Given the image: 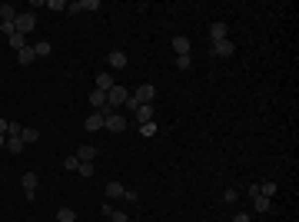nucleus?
Masks as SVG:
<instances>
[{"label": "nucleus", "instance_id": "nucleus-9", "mask_svg": "<svg viewBox=\"0 0 299 222\" xmlns=\"http://www.w3.org/2000/svg\"><path fill=\"white\" fill-rule=\"evenodd\" d=\"M226 34H230V27H226L223 20L210 23V37H213V44H220V40H226Z\"/></svg>", "mask_w": 299, "mask_h": 222}, {"label": "nucleus", "instance_id": "nucleus-1", "mask_svg": "<svg viewBox=\"0 0 299 222\" xmlns=\"http://www.w3.org/2000/svg\"><path fill=\"white\" fill-rule=\"evenodd\" d=\"M153 100H156V87H153V83H140V87H136L130 96H126V103H123V106H130V110L136 113V106H143V103H153Z\"/></svg>", "mask_w": 299, "mask_h": 222}, {"label": "nucleus", "instance_id": "nucleus-22", "mask_svg": "<svg viewBox=\"0 0 299 222\" xmlns=\"http://www.w3.org/2000/svg\"><path fill=\"white\" fill-rule=\"evenodd\" d=\"M50 50H54V46L47 44V40H40V44H33V53H37V56H50Z\"/></svg>", "mask_w": 299, "mask_h": 222}, {"label": "nucleus", "instance_id": "nucleus-32", "mask_svg": "<svg viewBox=\"0 0 299 222\" xmlns=\"http://www.w3.org/2000/svg\"><path fill=\"white\" fill-rule=\"evenodd\" d=\"M230 222H253V216H249V212H236Z\"/></svg>", "mask_w": 299, "mask_h": 222}, {"label": "nucleus", "instance_id": "nucleus-25", "mask_svg": "<svg viewBox=\"0 0 299 222\" xmlns=\"http://www.w3.org/2000/svg\"><path fill=\"white\" fill-rule=\"evenodd\" d=\"M80 10H100V0H77Z\"/></svg>", "mask_w": 299, "mask_h": 222}, {"label": "nucleus", "instance_id": "nucleus-15", "mask_svg": "<svg viewBox=\"0 0 299 222\" xmlns=\"http://www.w3.org/2000/svg\"><path fill=\"white\" fill-rule=\"evenodd\" d=\"M77 159H80V163H93V159H97V149H93L90 143H83V146H80V153H77Z\"/></svg>", "mask_w": 299, "mask_h": 222}, {"label": "nucleus", "instance_id": "nucleus-33", "mask_svg": "<svg viewBox=\"0 0 299 222\" xmlns=\"http://www.w3.org/2000/svg\"><path fill=\"white\" fill-rule=\"evenodd\" d=\"M7 123H10V120H3V116H0V133H7Z\"/></svg>", "mask_w": 299, "mask_h": 222}, {"label": "nucleus", "instance_id": "nucleus-21", "mask_svg": "<svg viewBox=\"0 0 299 222\" xmlns=\"http://www.w3.org/2000/svg\"><path fill=\"white\" fill-rule=\"evenodd\" d=\"M110 87H117V83H113V77H110V73H100V77H97V89H103V93H107Z\"/></svg>", "mask_w": 299, "mask_h": 222}, {"label": "nucleus", "instance_id": "nucleus-17", "mask_svg": "<svg viewBox=\"0 0 299 222\" xmlns=\"http://www.w3.org/2000/svg\"><path fill=\"white\" fill-rule=\"evenodd\" d=\"M20 139H23V143H37V139H40V130H33V126H20Z\"/></svg>", "mask_w": 299, "mask_h": 222}, {"label": "nucleus", "instance_id": "nucleus-13", "mask_svg": "<svg viewBox=\"0 0 299 222\" xmlns=\"http://www.w3.org/2000/svg\"><path fill=\"white\" fill-rule=\"evenodd\" d=\"M173 50L177 56H189V37H173Z\"/></svg>", "mask_w": 299, "mask_h": 222}, {"label": "nucleus", "instance_id": "nucleus-28", "mask_svg": "<svg viewBox=\"0 0 299 222\" xmlns=\"http://www.w3.org/2000/svg\"><path fill=\"white\" fill-rule=\"evenodd\" d=\"M173 63H177V70H189V67H193V60H189V56H177Z\"/></svg>", "mask_w": 299, "mask_h": 222}, {"label": "nucleus", "instance_id": "nucleus-31", "mask_svg": "<svg viewBox=\"0 0 299 222\" xmlns=\"http://www.w3.org/2000/svg\"><path fill=\"white\" fill-rule=\"evenodd\" d=\"M239 199V192H236V189H226V192H223V202H236Z\"/></svg>", "mask_w": 299, "mask_h": 222}, {"label": "nucleus", "instance_id": "nucleus-10", "mask_svg": "<svg viewBox=\"0 0 299 222\" xmlns=\"http://www.w3.org/2000/svg\"><path fill=\"white\" fill-rule=\"evenodd\" d=\"M107 199H126L123 182H107Z\"/></svg>", "mask_w": 299, "mask_h": 222}, {"label": "nucleus", "instance_id": "nucleus-24", "mask_svg": "<svg viewBox=\"0 0 299 222\" xmlns=\"http://www.w3.org/2000/svg\"><path fill=\"white\" fill-rule=\"evenodd\" d=\"M77 173H80V176H93V173H97V166H93V163H80V169H77Z\"/></svg>", "mask_w": 299, "mask_h": 222}, {"label": "nucleus", "instance_id": "nucleus-3", "mask_svg": "<svg viewBox=\"0 0 299 222\" xmlns=\"http://www.w3.org/2000/svg\"><path fill=\"white\" fill-rule=\"evenodd\" d=\"M13 27H17V34H30L33 27H37V13L33 10H23V13H17V20H13Z\"/></svg>", "mask_w": 299, "mask_h": 222}, {"label": "nucleus", "instance_id": "nucleus-19", "mask_svg": "<svg viewBox=\"0 0 299 222\" xmlns=\"http://www.w3.org/2000/svg\"><path fill=\"white\" fill-rule=\"evenodd\" d=\"M7 149H10L13 156L23 153V139H20V136H7Z\"/></svg>", "mask_w": 299, "mask_h": 222}, {"label": "nucleus", "instance_id": "nucleus-14", "mask_svg": "<svg viewBox=\"0 0 299 222\" xmlns=\"http://www.w3.org/2000/svg\"><path fill=\"white\" fill-rule=\"evenodd\" d=\"M17 20V7H10V3H0V23H13Z\"/></svg>", "mask_w": 299, "mask_h": 222}, {"label": "nucleus", "instance_id": "nucleus-18", "mask_svg": "<svg viewBox=\"0 0 299 222\" xmlns=\"http://www.w3.org/2000/svg\"><path fill=\"white\" fill-rule=\"evenodd\" d=\"M253 209L256 212H269V209H273V199H266V196H253Z\"/></svg>", "mask_w": 299, "mask_h": 222}, {"label": "nucleus", "instance_id": "nucleus-29", "mask_svg": "<svg viewBox=\"0 0 299 222\" xmlns=\"http://www.w3.org/2000/svg\"><path fill=\"white\" fill-rule=\"evenodd\" d=\"M140 136H156V123H143L140 126Z\"/></svg>", "mask_w": 299, "mask_h": 222}, {"label": "nucleus", "instance_id": "nucleus-11", "mask_svg": "<svg viewBox=\"0 0 299 222\" xmlns=\"http://www.w3.org/2000/svg\"><path fill=\"white\" fill-rule=\"evenodd\" d=\"M33 60H37V53H33V46H23V50H17V63H20V67H30Z\"/></svg>", "mask_w": 299, "mask_h": 222}, {"label": "nucleus", "instance_id": "nucleus-20", "mask_svg": "<svg viewBox=\"0 0 299 222\" xmlns=\"http://www.w3.org/2000/svg\"><path fill=\"white\" fill-rule=\"evenodd\" d=\"M57 222H77V212L70 209V206H63V209L57 212Z\"/></svg>", "mask_w": 299, "mask_h": 222}, {"label": "nucleus", "instance_id": "nucleus-2", "mask_svg": "<svg viewBox=\"0 0 299 222\" xmlns=\"http://www.w3.org/2000/svg\"><path fill=\"white\" fill-rule=\"evenodd\" d=\"M126 87H110L107 89V113H117V106H123L126 103Z\"/></svg>", "mask_w": 299, "mask_h": 222}, {"label": "nucleus", "instance_id": "nucleus-27", "mask_svg": "<svg viewBox=\"0 0 299 222\" xmlns=\"http://www.w3.org/2000/svg\"><path fill=\"white\" fill-rule=\"evenodd\" d=\"M63 169H73V173H77V169H80V159H77V156H66V159H63Z\"/></svg>", "mask_w": 299, "mask_h": 222}, {"label": "nucleus", "instance_id": "nucleus-26", "mask_svg": "<svg viewBox=\"0 0 299 222\" xmlns=\"http://www.w3.org/2000/svg\"><path fill=\"white\" fill-rule=\"evenodd\" d=\"M10 46H13V50H23V46H27L23 34H13V37H10Z\"/></svg>", "mask_w": 299, "mask_h": 222}, {"label": "nucleus", "instance_id": "nucleus-8", "mask_svg": "<svg viewBox=\"0 0 299 222\" xmlns=\"http://www.w3.org/2000/svg\"><path fill=\"white\" fill-rule=\"evenodd\" d=\"M90 106H93V113L107 110V93L103 89H90Z\"/></svg>", "mask_w": 299, "mask_h": 222}, {"label": "nucleus", "instance_id": "nucleus-7", "mask_svg": "<svg viewBox=\"0 0 299 222\" xmlns=\"http://www.w3.org/2000/svg\"><path fill=\"white\" fill-rule=\"evenodd\" d=\"M213 53L226 60V56H233V53H236V46H233V40L226 37V40H220V44H213Z\"/></svg>", "mask_w": 299, "mask_h": 222}, {"label": "nucleus", "instance_id": "nucleus-30", "mask_svg": "<svg viewBox=\"0 0 299 222\" xmlns=\"http://www.w3.org/2000/svg\"><path fill=\"white\" fill-rule=\"evenodd\" d=\"M50 10H66V0H47Z\"/></svg>", "mask_w": 299, "mask_h": 222}, {"label": "nucleus", "instance_id": "nucleus-34", "mask_svg": "<svg viewBox=\"0 0 299 222\" xmlns=\"http://www.w3.org/2000/svg\"><path fill=\"white\" fill-rule=\"evenodd\" d=\"M0 146H7V136H3V133H0Z\"/></svg>", "mask_w": 299, "mask_h": 222}, {"label": "nucleus", "instance_id": "nucleus-5", "mask_svg": "<svg viewBox=\"0 0 299 222\" xmlns=\"http://www.w3.org/2000/svg\"><path fill=\"white\" fill-rule=\"evenodd\" d=\"M103 130H110V133H123V130H126V116H120V113H107Z\"/></svg>", "mask_w": 299, "mask_h": 222}, {"label": "nucleus", "instance_id": "nucleus-12", "mask_svg": "<svg viewBox=\"0 0 299 222\" xmlns=\"http://www.w3.org/2000/svg\"><path fill=\"white\" fill-rule=\"evenodd\" d=\"M107 63H110L113 70H123L126 67V53H123V50H113V53L107 56Z\"/></svg>", "mask_w": 299, "mask_h": 222}, {"label": "nucleus", "instance_id": "nucleus-23", "mask_svg": "<svg viewBox=\"0 0 299 222\" xmlns=\"http://www.w3.org/2000/svg\"><path fill=\"white\" fill-rule=\"evenodd\" d=\"M259 196H266V199H269V196H276V182H273V179L263 182V186H259Z\"/></svg>", "mask_w": 299, "mask_h": 222}, {"label": "nucleus", "instance_id": "nucleus-16", "mask_svg": "<svg viewBox=\"0 0 299 222\" xmlns=\"http://www.w3.org/2000/svg\"><path fill=\"white\" fill-rule=\"evenodd\" d=\"M103 216L110 222H130V216L126 212H120V209H110V206H103Z\"/></svg>", "mask_w": 299, "mask_h": 222}, {"label": "nucleus", "instance_id": "nucleus-6", "mask_svg": "<svg viewBox=\"0 0 299 222\" xmlns=\"http://www.w3.org/2000/svg\"><path fill=\"white\" fill-rule=\"evenodd\" d=\"M133 116H136V123H140V126H143V123H153L156 106H153V103H143V106H136V113H133Z\"/></svg>", "mask_w": 299, "mask_h": 222}, {"label": "nucleus", "instance_id": "nucleus-4", "mask_svg": "<svg viewBox=\"0 0 299 222\" xmlns=\"http://www.w3.org/2000/svg\"><path fill=\"white\" fill-rule=\"evenodd\" d=\"M103 123H107V110L90 113L87 120H83V130H87V133H97V130H103Z\"/></svg>", "mask_w": 299, "mask_h": 222}]
</instances>
